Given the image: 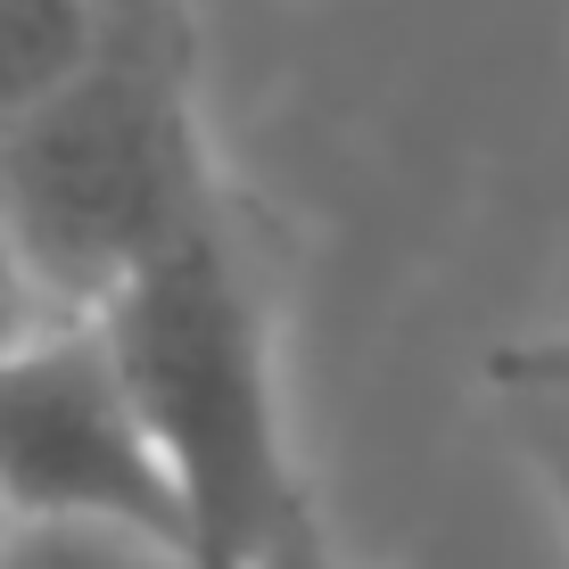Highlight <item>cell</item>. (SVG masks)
Instances as JSON below:
<instances>
[{
    "mask_svg": "<svg viewBox=\"0 0 569 569\" xmlns=\"http://www.w3.org/2000/svg\"><path fill=\"white\" fill-rule=\"evenodd\" d=\"M50 322H58V313L42 306V289H33V272H26V248H17L9 214H0V356L26 347L33 330H50Z\"/></svg>",
    "mask_w": 569,
    "mask_h": 569,
    "instance_id": "ba28073f",
    "label": "cell"
},
{
    "mask_svg": "<svg viewBox=\"0 0 569 569\" xmlns=\"http://www.w3.org/2000/svg\"><path fill=\"white\" fill-rule=\"evenodd\" d=\"M116 0H0V132L67 100L108 50Z\"/></svg>",
    "mask_w": 569,
    "mask_h": 569,
    "instance_id": "277c9868",
    "label": "cell"
},
{
    "mask_svg": "<svg viewBox=\"0 0 569 569\" xmlns=\"http://www.w3.org/2000/svg\"><path fill=\"white\" fill-rule=\"evenodd\" d=\"M0 512L141 528L190 561L173 479L132 413L100 322H50L0 356Z\"/></svg>",
    "mask_w": 569,
    "mask_h": 569,
    "instance_id": "3957f363",
    "label": "cell"
},
{
    "mask_svg": "<svg viewBox=\"0 0 569 569\" xmlns=\"http://www.w3.org/2000/svg\"><path fill=\"white\" fill-rule=\"evenodd\" d=\"M503 405V429H512V455L528 462V479L545 487V503L569 528V397H545V388H512Z\"/></svg>",
    "mask_w": 569,
    "mask_h": 569,
    "instance_id": "8992f818",
    "label": "cell"
},
{
    "mask_svg": "<svg viewBox=\"0 0 569 569\" xmlns=\"http://www.w3.org/2000/svg\"><path fill=\"white\" fill-rule=\"evenodd\" d=\"M182 503L190 569H257L313 496L281 405V347L231 199L91 313Z\"/></svg>",
    "mask_w": 569,
    "mask_h": 569,
    "instance_id": "6da1fadb",
    "label": "cell"
},
{
    "mask_svg": "<svg viewBox=\"0 0 569 569\" xmlns=\"http://www.w3.org/2000/svg\"><path fill=\"white\" fill-rule=\"evenodd\" d=\"M257 569H356V561L339 553V537H330L322 503L306 496L298 512H289V528H281V537L264 545V561H257Z\"/></svg>",
    "mask_w": 569,
    "mask_h": 569,
    "instance_id": "9c48e42d",
    "label": "cell"
},
{
    "mask_svg": "<svg viewBox=\"0 0 569 569\" xmlns=\"http://www.w3.org/2000/svg\"><path fill=\"white\" fill-rule=\"evenodd\" d=\"M214 199L182 0H116L100 67L0 132V214L58 322H91Z\"/></svg>",
    "mask_w": 569,
    "mask_h": 569,
    "instance_id": "7a4b0ae2",
    "label": "cell"
},
{
    "mask_svg": "<svg viewBox=\"0 0 569 569\" xmlns=\"http://www.w3.org/2000/svg\"><path fill=\"white\" fill-rule=\"evenodd\" d=\"M487 388L512 397V388H545V397H569V322L528 330V339H503L487 356Z\"/></svg>",
    "mask_w": 569,
    "mask_h": 569,
    "instance_id": "52a82bcc",
    "label": "cell"
},
{
    "mask_svg": "<svg viewBox=\"0 0 569 569\" xmlns=\"http://www.w3.org/2000/svg\"><path fill=\"white\" fill-rule=\"evenodd\" d=\"M0 569H190V561L141 528H108V520H9Z\"/></svg>",
    "mask_w": 569,
    "mask_h": 569,
    "instance_id": "5b68a950",
    "label": "cell"
}]
</instances>
